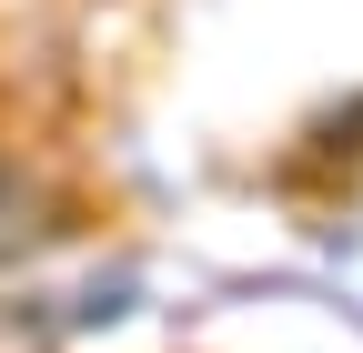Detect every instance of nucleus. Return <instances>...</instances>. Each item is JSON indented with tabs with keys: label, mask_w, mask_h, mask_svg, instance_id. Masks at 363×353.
Instances as JSON below:
<instances>
[]
</instances>
